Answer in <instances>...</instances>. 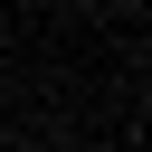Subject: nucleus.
I'll return each mask as SVG.
<instances>
[{
	"mask_svg": "<svg viewBox=\"0 0 152 152\" xmlns=\"http://www.w3.org/2000/svg\"><path fill=\"white\" fill-rule=\"evenodd\" d=\"M19 152H57V142H19Z\"/></svg>",
	"mask_w": 152,
	"mask_h": 152,
	"instance_id": "obj_1",
	"label": "nucleus"
}]
</instances>
